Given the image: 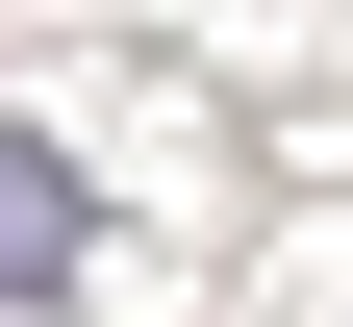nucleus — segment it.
I'll use <instances>...</instances> for the list:
<instances>
[{
    "label": "nucleus",
    "instance_id": "obj_1",
    "mask_svg": "<svg viewBox=\"0 0 353 327\" xmlns=\"http://www.w3.org/2000/svg\"><path fill=\"white\" fill-rule=\"evenodd\" d=\"M76 252H101V202H76V151H51V126H0V302H51Z\"/></svg>",
    "mask_w": 353,
    "mask_h": 327
}]
</instances>
